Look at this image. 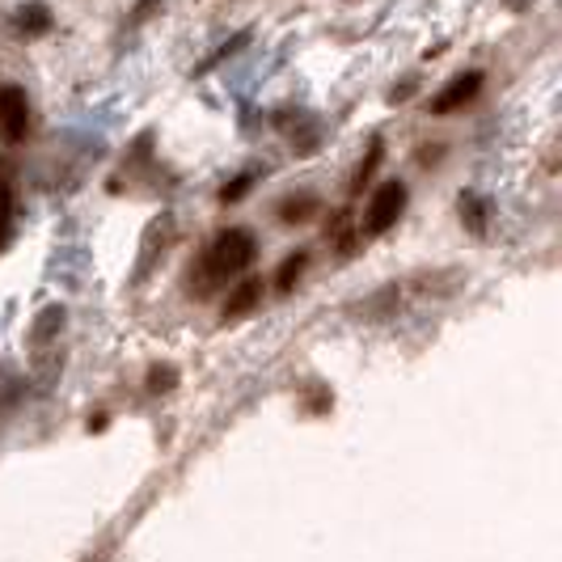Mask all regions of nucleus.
Here are the masks:
<instances>
[{"instance_id": "obj_9", "label": "nucleus", "mask_w": 562, "mask_h": 562, "mask_svg": "<svg viewBox=\"0 0 562 562\" xmlns=\"http://www.w3.org/2000/svg\"><path fill=\"white\" fill-rule=\"evenodd\" d=\"M13 237V191L0 187V246Z\"/></svg>"}, {"instance_id": "obj_11", "label": "nucleus", "mask_w": 562, "mask_h": 562, "mask_svg": "<svg viewBox=\"0 0 562 562\" xmlns=\"http://www.w3.org/2000/svg\"><path fill=\"white\" fill-rule=\"evenodd\" d=\"M250 182H254V173H241L233 187H225V191H221V199H225V203H237V199L250 191Z\"/></svg>"}, {"instance_id": "obj_6", "label": "nucleus", "mask_w": 562, "mask_h": 562, "mask_svg": "<svg viewBox=\"0 0 562 562\" xmlns=\"http://www.w3.org/2000/svg\"><path fill=\"white\" fill-rule=\"evenodd\" d=\"M258 301H262V280H241L233 288V296L225 301V317H241V313H250Z\"/></svg>"}, {"instance_id": "obj_12", "label": "nucleus", "mask_w": 562, "mask_h": 562, "mask_svg": "<svg viewBox=\"0 0 562 562\" xmlns=\"http://www.w3.org/2000/svg\"><path fill=\"white\" fill-rule=\"evenodd\" d=\"M153 390H169V381H173V368H153Z\"/></svg>"}, {"instance_id": "obj_1", "label": "nucleus", "mask_w": 562, "mask_h": 562, "mask_svg": "<svg viewBox=\"0 0 562 562\" xmlns=\"http://www.w3.org/2000/svg\"><path fill=\"white\" fill-rule=\"evenodd\" d=\"M254 258H258V241H254L250 228H225V233H216V241L203 250V262H199V271H203V292H207L212 283H228V280H237L241 271H250Z\"/></svg>"}, {"instance_id": "obj_8", "label": "nucleus", "mask_w": 562, "mask_h": 562, "mask_svg": "<svg viewBox=\"0 0 562 562\" xmlns=\"http://www.w3.org/2000/svg\"><path fill=\"white\" fill-rule=\"evenodd\" d=\"M305 267H310V254H292V258H283L280 276H276V288H280V292H292Z\"/></svg>"}, {"instance_id": "obj_5", "label": "nucleus", "mask_w": 562, "mask_h": 562, "mask_svg": "<svg viewBox=\"0 0 562 562\" xmlns=\"http://www.w3.org/2000/svg\"><path fill=\"white\" fill-rule=\"evenodd\" d=\"M13 26H18L22 38H38V34H47V30H52V9H47V4H38V0H30L26 9H18Z\"/></svg>"}, {"instance_id": "obj_7", "label": "nucleus", "mask_w": 562, "mask_h": 562, "mask_svg": "<svg viewBox=\"0 0 562 562\" xmlns=\"http://www.w3.org/2000/svg\"><path fill=\"white\" fill-rule=\"evenodd\" d=\"M313 212H317V199L313 195H288L280 207V216L288 225H301V221H310Z\"/></svg>"}, {"instance_id": "obj_3", "label": "nucleus", "mask_w": 562, "mask_h": 562, "mask_svg": "<svg viewBox=\"0 0 562 562\" xmlns=\"http://www.w3.org/2000/svg\"><path fill=\"white\" fill-rule=\"evenodd\" d=\"M30 132V102L22 85H0V140L22 144Z\"/></svg>"}, {"instance_id": "obj_10", "label": "nucleus", "mask_w": 562, "mask_h": 562, "mask_svg": "<svg viewBox=\"0 0 562 562\" xmlns=\"http://www.w3.org/2000/svg\"><path fill=\"white\" fill-rule=\"evenodd\" d=\"M376 161H381V140H372V148H368V161L360 166V173H356V182H351V191H360L368 178H372V169H376Z\"/></svg>"}, {"instance_id": "obj_2", "label": "nucleus", "mask_w": 562, "mask_h": 562, "mask_svg": "<svg viewBox=\"0 0 562 562\" xmlns=\"http://www.w3.org/2000/svg\"><path fill=\"white\" fill-rule=\"evenodd\" d=\"M402 212H406V187H402V182H385V187L372 195V203H368L364 233L368 237L390 233V228L397 225V216H402Z\"/></svg>"}, {"instance_id": "obj_4", "label": "nucleus", "mask_w": 562, "mask_h": 562, "mask_svg": "<svg viewBox=\"0 0 562 562\" xmlns=\"http://www.w3.org/2000/svg\"><path fill=\"white\" fill-rule=\"evenodd\" d=\"M482 93V72H461V77H452L436 98H431V114H452L461 111L465 102H474Z\"/></svg>"}, {"instance_id": "obj_13", "label": "nucleus", "mask_w": 562, "mask_h": 562, "mask_svg": "<svg viewBox=\"0 0 562 562\" xmlns=\"http://www.w3.org/2000/svg\"><path fill=\"white\" fill-rule=\"evenodd\" d=\"M157 4H161V0H144L140 9H136V13H132V22H144V18H148V13H153V9H157Z\"/></svg>"}]
</instances>
